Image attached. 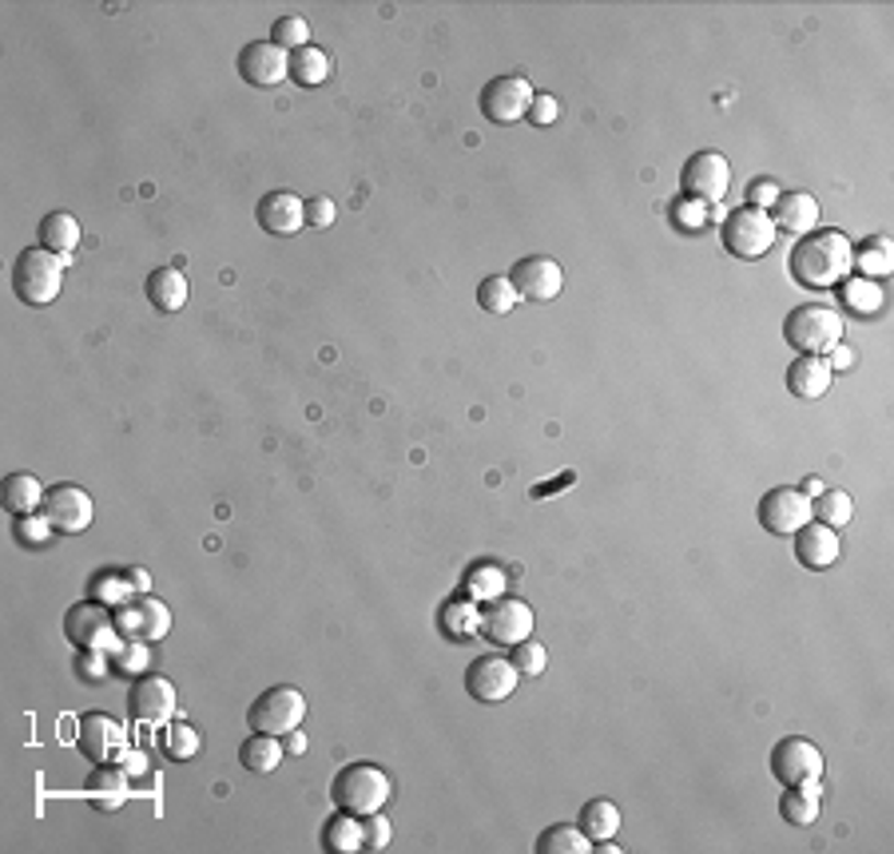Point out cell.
<instances>
[{
    "label": "cell",
    "instance_id": "cell-1",
    "mask_svg": "<svg viewBox=\"0 0 894 854\" xmlns=\"http://www.w3.org/2000/svg\"><path fill=\"white\" fill-rule=\"evenodd\" d=\"M855 270V243L843 231H811L791 251V275L811 290L839 287Z\"/></svg>",
    "mask_w": 894,
    "mask_h": 854
},
{
    "label": "cell",
    "instance_id": "cell-2",
    "mask_svg": "<svg viewBox=\"0 0 894 854\" xmlns=\"http://www.w3.org/2000/svg\"><path fill=\"white\" fill-rule=\"evenodd\" d=\"M65 267L68 258L53 255L48 246H24L16 263H12V290L24 307H53L65 290Z\"/></svg>",
    "mask_w": 894,
    "mask_h": 854
},
{
    "label": "cell",
    "instance_id": "cell-3",
    "mask_svg": "<svg viewBox=\"0 0 894 854\" xmlns=\"http://www.w3.org/2000/svg\"><path fill=\"white\" fill-rule=\"evenodd\" d=\"M390 790H394V783H390V775H386L382 768H374V763H351L346 771H339V780H334L331 787V799L339 811H351L358 815V819H366V815L374 811H386Z\"/></svg>",
    "mask_w": 894,
    "mask_h": 854
},
{
    "label": "cell",
    "instance_id": "cell-4",
    "mask_svg": "<svg viewBox=\"0 0 894 854\" xmlns=\"http://www.w3.org/2000/svg\"><path fill=\"white\" fill-rule=\"evenodd\" d=\"M843 334H847L843 314L839 310L823 307V302L795 307L788 319H783V338H788L799 354H820V358H827V354L843 342Z\"/></svg>",
    "mask_w": 894,
    "mask_h": 854
},
{
    "label": "cell",
    "instance_id": "cell-5",
    "mask_svg": "<svg viewBox=\"0 0 894 854\" xmlns=\"http://www.w3.org/2000/svg\"><path fill=\"white\" fill-rule=\"evenodd\" d=\"M65 636L80 651H107V656H116L128 644L112 609L100 604V600H80V604H72L65 612Z\"/></svg>",
    "mask_w": 894,
    "mask_h": 854
},
{
    "label": "cell",
    "instance_id": "cell-6",
    "mask_svg": "<svg viewBox=\"0 0 894 854\" xmlns=\"http://www.w3.org/2000/svg\"><path fill=\"white\" fill-rule=\"evenodd\" d=\"M302 716H307V695L298 692L295 683H275L259 695L255 704L247 707V724L251 731H263V736H287L295 727H302Z\"/></svg>",
    "mask_w": 894,
    "mask_h": 854
},
{
    "label": "cell",
    "instance_id": "cell-7",
    "mask_svg": "<svg viewBox=\"0 0 894 854\" xmlns=\"http://www.w3.org/2000/svg\"><path fill=\"white\" fill-rule=\"evenodd\" d=\"M779 231L764 207H735L724 219V246L735 258H764L776 246Z\"/></svg>",
    "mask_w": 894,
    "mask_h": 854
},
{
    "label": "cell",
    "instance_id": "cell-8",
    "mask_svg": "<svg viewBox=\"0 0 894 854\" xmlns=\"http://www.w3.org/2000/svg\"><path fill=\"white\" fill-rule=\"evenodd\" d=\"M532 84L525 76H493L490 84L481 88V116L490 124H517V119L529 116L532 107Z\"/></svg>",
    "mask_w": 894,
    "mask_h": 854
},
{
    "label": "cell",
    "instance_id": "cell-9",
    "mask_svg": "<svg viewBox=\"0 0 894 854\" xmlns=\"http://www.w3.org/2000/svg\"><path fill=\"white\" fill-rule=\"evenodd\" d=\"M684 195L696 204H720L732 187V163L720 151H696L680 171Z\"/></svg>",
    "mask_w": 894,
    "mask_h": 854
},
{
    "label": "cell",
    "instance_id": "cell-10",
    "mask_svg": "<svg viewBox=\"0 0 894 854\" xmlns=\"http://www.w3.org/2000/svg\"><path fill=\"white\" fill-rule=\"evenodd\" d=\"M823 751L803 736H788L779 739L771 748V775H776L783 787H795V783H815L823 780Z\"/></svg>",
    "mask_w": 894,
    "mask_h": 854
},
{
    "label": "cell",
    "instance_id": "cell-11",
    "mask_svg": "<svg viewBox=\"0 0 894 854\" xmlns=\"http://www.w3.org/2000/svg\"><path fill=\"white\" fill-rule=\"evenodd\" d=\"M522 672L513 668L509 656H478V660L466 668V692L478 700V704H505L517 688Z\"/></svg>",
    "mask_w": 894,
    "mask_h": 854
},
{
    "label": "cell",
    "instance_id": "cell-12",
    "mask_svg": "<svg viewBox=\"0 0 894 854\" xmlns=\"http://www.w3.org/2000/svg\"><path fill=\"white\" fill-rule=\"evenodd\" d=\"M76 748L84 751L96 768L119 763L124 751H128V731H124L119 719L104 716V712H88V716L80 719V731H76Z\"/></svg>",
    "mask_w": 894,
    "mask_h": 854
},
{
    "label": "cell",
    "instance_id": "cell-13",
    "mask_svg": "<svg viewBox=\"0 0 894 854\" xmlns=\"http://www.w3.org/2000/svg\"><path fill=\"white\" fill-rule=\"evenodd\" d=\"M44 517L53 521L56 533H84V529H92V521H96V501H92V493L80 489V485H56V489H48V497H44Z\"/></svg>",
    "mask_w": 894,
    "mask_h": 854
},
{
    "label": "cell",
    "instance_id": "cell-14",
    "mask_svg": "<svg viewBox=\"0 0 894 854\" xmlns=\"http://www.w3.org/2000/svg\"><path fill=\"white\" fill-rule=\"evenodd\" d=\"M807 521H815L811 512V497L795 489V485H779L759 501V524L776 536H795Z\"/></svg>",
    "mask_w": 894,
    "mask_h": 854
},
{
    "label": "cell",
    "instance_id": "cell-15",
    "mask_svg": "<svg viewBox=\"0 0 894 854\" xmlns=\"http://www.w3.org/2000/svg\"><path fill=\"white\" fill-rule=\"evenodd\" d=\"M532 609L525 604V600L517 597H501L490 604V612L481 616V636L490 644H497V648H513V644H522L532 636Z\"/></svg>",
    "mask_w": 894,
    "mask_h": 854
},
{
    "label": "cell",
    "instance_id": "cell-16",
    "mask_svg": "<svg viewBox=\"0 0 894 854\" xmlns=\"http://www.w3.org/2000/svg\"><path fill=\"white\" fill-rule=\"evenodd\" d=\"M180 712V695L168 676H144L131 683L128 692V716L136 724H168Z\"/></svg>",
    "mask_w": 894,
    "mask_h": 854
},
{
    "label": "cell",
    "instance_id": "cell-17",
    "mask_svg": "<svg viewBox=\"0 0 894 854\" xmlns=\"http://www.w3.org/2000/svg\"><path fill=\"white\" fill-rule=\"evenodd\" d=\"M509 282L517 287V295H522L525 302H553L564 290V270L557 258L529 255L522 258V263H513Z\"/></svg>",
    "mask_w": 894,
    "mask_h": 854
},
{
    "label": "cell",
    "instance_id": "cell-18",
    "mask_svg": "<svg viewBox=\"0 0 894 854\" xmlns=\"http://www.w3.org/2000/svg\"><path fill=\"white\" fill-rule=\"evenodd\" d=\"M239 76L251 88H278L283 80H290V53H283L271 41L247 44L239 53Z\"/></svg>",
    "mask_w": 894,
    "mask_h": 854
},
{
    "label": "cell",
    "instance_id": "cell-19",
    "mask_svg": "<svg viewBox=\"0 0 894 854\" xmlns=\"http://www.w3.org/2000/svg\"><path fill=\"white\" fill-rule=\"evenodd\" d=\"M119 632L128 636V641H163L171 632V609L168 604H160L156 597H136L131 604H124L116 616Z\"/></svg>",
    "mask_w": 894,
    "mask_h": 854
},
{
    "label": "cell",
    "instance_id": "cell-20",
    "mask_svg": "<svg viewBox=\"0 0 894 854\" xmlns=\"http://www.w3.org/2000/svg\"><path fill=\"white\" fill-rule=\"evenodd\" d=\"M255 219H259V227H263L266 235L290 239L295 231H302V227H307V204H302L295 192H271V195H263V199H259Z\"/></svg>",
    "mask_w": 894,
    "mask_h": 854
},
{
    "label": "cell",
    "instance_id": "cell-21",
    "mask_svg": "<svg viewBox=\"0 0 894 854\" xmlns=\"http://www.w3.org/2000/svg\"><path fill=\"white\" fill-rule=\"evenodd\" d=\"M771 223H776V231H788V235H811L815 227H820V215H823V207H820V199L815 195H807V192H783L776 199V207H771Z\"/></svg>",
    "mask_w": 894,
    "mask_h": 854
},
{
    "label": "cell",
    "instance_id": "cell-22",
    "mask_svg": "<svg viewBox=\"0 0 894 854\" xmlns=\"http://www.w3.org/2000/svg\"><path fill=\"white\" fill-rule=\"evenodd\" d=\"M839 529H830V524H820V521H807L803 529L795 533V556L803 568H815V573H823V568H830L835 561H839Z\"/></svg>",
    "mask_w": 894,
    "mask_h": 854
},
{
    "label": "cell",
    "instance_id": "cell-23",
    "mask_svg": "<svg viewBox=\"0 0 894 854\" xmlns=\"http://www.w3.org/2000/svg\"><path fill=\"white\" fill-rule=\"evenodd\" d=\"M830 366L827 358H820V354H799L795 362L788 366V390L795 397H823L830 390Z\"/></svg>",
    "mask_w": 894,
    "mask_h": 854
},
{
    "label": "cell",
    "instance_id": "cell-24",
    "mask_svg": "<svg viewBox=\"0 0 894 854\" xmlns=\"http://www.w3.org/2000/svg\"><path fill=\"white\" fill-rule=\"evenodd\" d=\"M187 295H192V282L180 267H160L148 275V302L163 314H175V310L187 307Z\"/></svg>",
    "mask_w": 894,
    "mask_h": 854
},
{
    "label": "cell",
    "instance_id": "cell-25",
    "mask_svg": "<svg viewBox=\"0 0 894 854\" xmlns=\"http://www.w3.org/2000/svg\"><path fill=\"white\" fill-rule=\"evenodd\" d=\"M823 811V780L815 783H795V787L783 790L779 799V815L791 822V827H811Z\"/></svg>",
    "mask_w": 894,
    "mask_h": 854
},
{
    "label": "cell",
    "instance_id": "cell-26",
    "mask_svg": "<svg viewBox=\"0 0 894 854\" xmlns=\"http://www.w3.org/2000/svg\"><path fill=\"white\" fill-rule=\"evenodd\" d=\"M44 497H48V489H44L33 473H9L4 485H0V501H4V509L9 512H16V517H33V512H41Z\"/></svg>",
    "mask_w": 894,
    "mask_h": 854
},
{
    "label": "cell",
    "instance_id": "cell-27",
    "mask_svg": "<svg viewBox=\"0 0 894 854\" xmlns=\"http://www.w3.org/2000/svg\"><path fill=\"white\" fill-rule=\"evenodd\" d=\"M41 246H48L53 255H60V258H68L80 246V223H76V215H68V211H48L41 219Z\"/></svg>",
    "mask_w": 894,
    "mask_h": 854
},
{
    "label": "cell",
    "instance_id": "cell-28",
    "mask_svg": "<svg viewBox=\"0 0 894 854\" xmlns=\"http://www.w3.org/2000/svg\"><path fill=\"white\" fill-rule=\"evenodd\" d=\"M283 755H287L283 739H278V736H263V731H251V739H247L243 748H239V763H243L251 775H271V771H278Z\"/></svg>",
    "mask_w": 894,
    "mask_h": 854
},
{
    "label": "cell",
    "instance_id": "cell-29",
    "mask_svg": "<svg viewBox=\"0 0 894 854\" xmlns=\"http://www.w3.org/2000/svg\"><path fill=\"white\" fill-rule=\"evenodd\" d=\"M363 819L351 811H339L326 819V827H322V846L331 854H354L363 851Z\"/></svg>",
    "mask_w": 894,
    "mask_h": 854
},
{
    "label": "cell",
    "instance_id": "cell-30",
    "mask_svg": "<svg viewBox=\"0 0 894 854\" xmlns=\"http://www.w3.org/2000/svg\"><path fill=\"white\" fill-rule=\"evenodd\" d=\"M576 827L593 839V846L608 843V839H617V831H620V807L612 799L585 803V811H581V822H576Z\"/></svg>",
    "mask_w": 894,
    "mask_h": 854
},
{
    "label": "cell",
    "instance_id": "cell-31",
    "mask_svg": "<svg viewBox=\"0 0 894 854\" xmlns=\"http://www.w3.org/2000/svg\"><path fill=\"white\" fill-rule=\"evenodd\" d=\"M290 80H295L298 88L326 84V80H331V56L322 53V48H314V44L290 53Z\"/></svg>",
    "mask_w": 894,
    "mask_h": 854
},
{
    "label": "cell",
    "instance_id": "cell-32",
    "mask_svg": "<svg viewBox=\"0 0 894 854\" xmlns=\"http://www.w3.org/2000/svg\"><path fill=\"white\" fill-rule=\"evenodd\" d=\"M596 851L593 839H588L576 822H557L537 839V854H588Z\"/></svg>",
    "mask_w": 894,
    "mask_h": 854
},
{
    "label": "cell",
    "instance_id": "cell-33",
    "mask_svg": "<svg viewBox=\"0 0 894 854\" xmlns=\"http://www.w3.org/2000/svg\"><path fill=\"white\" fill-rule=\"evenodd\" d=\"M839 299H843V307L855 310V314H879V310H883V290H879V282H874V278H862V275L843 278Z\"/></svg>",
    "mask_w": 894,
    "mask_h": 854
},
{
    "label": "cell",
    "instance_id": "cell-34",
    "mask_svg": "<svg viewBox=\"0 0 894 854\" xmlns=\"http://www.w3.org/2000/svg\"><path fill=\"white\" fill-rule=\"evenodd\" d=\"M160 748H163V755L175 759V763H187V759L199 755L203 739H199V731H195L192 724L168 719V727H163V736H160Z\"/></svg>",
    "mask_w": 894,
    "mask_h": 854
},
{
    "label": "cell",
    "instance_id": "cell-35",
    "mask_svg": "<svg viewBox=\"0 0 894 854\" xmlns=\"http://www.w3.org/2000/svg\"><path fill=\"white\" fill-rule=\"evenodd\" d=\"M855 267L862 270V278H883L894 270V243L883 235L867 239V243L855 251Z\"/></svg>",
    "mask_w": 894,
    "mask_h": 854
},
{
    "label": "cell",
    "instance_id": "cell-36",
    "mask_svg": "<svg viewBox=\"0 0 894 854\" xmlns=\"http://www.w3.org/2000/svg\"><path fill=\"white\" fill-rule=\"evenodd\" d=\"M811 512H815V521L820 524H830V529H843V524H851L855 517V501L847 489H823L815 501H811Z\"/></svg>",
    "mask_w": 894,
    "mask_h": 854
},
{
    "label": "cell",
    "instance_id": "cell-37",
    "mask_svg": "<svg viewBox=\"0 0 894 854\" xmlns=\"http://www.w3.org/2000/svg\"><path fill=\"white\" fill-rule=\"evenodd\" d=\"M505 588H509V580H505V573H501L497 565H478V568H469V577H466V597H469V600L493 604V600L505 597Z\"/></svg>",
    "mask_w": 894,
    "mask_h": 854
},
{
    "label": "cell",
    "instance_id": "cell-38",
    "mask_svg": "<svg viewBox=\"0 0 894 854\" xmlns=\"http://www.w3.org/2000/svg\"><path fill=\"white\" fill-rule=\"evenodd\" d=\"M442 628L454 636V641H466L473 632H481V612H478V600H449L442 609Z\"/></svg>",
    "mask_w": 894,
    "mask_h": 854
},
{
    "label": "cell",
    "instance_id": "cell-39",
    "mask_svg": "<svg viewBox=\"0 0 894 854\" xmlns=\"http://www.w3.org/2000/svg\"><path fill=\"white\" fill-rule=\"evenodd\" d=\"M478 302L481 310H490V314H509V310L522 302V295H517V287L509 282V275H493L478 287Z\"/></svg>",
    "mask_w": 894,
    "mask_h": 854
},
{
    "label": "cell",
    "instance_id": "cell-40",
    "mask_svg": "<svg viewBox=\"0 0 894 854\" xmlns=\"http://www.w3.org/2000/svg\"><path fill=\"white\" fill-rule=\"evenodd\" d=\"M92 588H96V600L107 604V609H124V604H131V597H136L128 573H100V577L92 580Z\"/></svg>",
    "mask_w": 894,
    "mask_h": 854
},
{
    "label": "cell",
    "instance_id": "cell-41",
    "mask_svg": "<svg viewBox=\"0 0 894 854\" xmlns=\"http://www.w3.org/2000/svg\"><path fill=\"white\" fill-rule=\"evenodd\" d=\"M88 790H92L96 799H104L107 807H119V803H124V795H128V775H124V771H116L112 763H104V768H96V775H92Z\"/></svg>",
    "mask_w": 894,
    "mask_h": 854
},
{
    "label": "cell",
    "instance_id": "cell-42",
    "mask_svg": "<svg viewBox=\"0 0 894 854\" xmlns=\"http://www.w3.org/2000/svg\"><path fill=\"white\" fill-rule=\"evenodd\" d=\"M271 44H278L283 53H298L310 44V24L307 16H278L275 28H271Z\"/></svg>",
    "mask_w": 894,
    "mask_h": 854
},
{
    "label": "cell",
    "instance_id": "cell-43",
    "mask_svg": "<svg viewBox=\"0 0 894 854\" xmlns=\"http://www.w3.org/2000/svg\"><path fill=\"white\" fill-rule=\"evenodd\" d=\"M509 660L522 676H541L545 668H549V651H545V644H537V641H522V644H513Z\"/></svg>",
    "mask_w": 894,
    "mask_h": 854
},
{
    "label": "cell",
    "instance_id": "cell-44",
    "mask_svg": "<svg viewBox=\"0 0 894 854\" xmlns=\"http://www.w3.org/2000/svg\"><path fill=\"white\" fill-rule=\"evenodd\" d=\"M112 663H116V672H124V676L148 672V663H151L148 641H128L124 648L116 651V656H112Z\"/></svg>",
    "mask_w": 894,
    "mask_h": 854
},
{
    "label": "cell",
    "instance_id": "cell-45",
    "mask_svg": "<svg viewBox=\"0 0 894 854\" xmlns=\"http://www.w3.org/2000/svg\"><path fill=\"white\" fill-rule=\"evenodd\" d=\"M390 819H386L382 811H374V815H366L363 819V851H386V846H390Z\"/></svg>",
    "mask_w": 894,
    "mask_h": 854
},
{
    "label": "cell",
    "instance_id": "cell-46",
    "mask_svg": "<svg viewBox=\"0 0 894 854\" xmlns=\"http://www.w3.org/2000/svg\"><path fill=\"white\" fill-rule=\"evenodd\" d=\"M56 529H53V521L48 517H21V524H16V536H21L24 545H44L48 536H53Z\"/></svg>",
    "mask_w": 894,
    "mask_h": 854
},
{
    "label": "cell",
    "instance_id": "cell-47",
    "mask_svg": "<svg viewBox=\"0 0 894 854\" xmlns=\"http://www.w3.org/2000/svg\"><path fill=\"white\" fill-rule=\"evenodd\" d=\"M76 672H80V680L84 683H100L107 676V651H80Z\"/></svg>",
    "mask_w": 894,
    "mask_h": 854
},
{
    "label": "cell",
    "instance_id": "cell-48",
    "mask_svg": "<svg viewBox=\"0 0 894 854\" xmlns=\"http://www.w3.org/2000/svg\"><path fill=\"white\" fill-rule=\"evenodd\" d=\"M779 195H783V192H779V187H776L771 180H767V175H764V180H752V183H747V207H764V211H771Z\"/></svg>",
    "mask_w": 894,
    "mask_h": 854
},
{
    "label": "cell",
    "instance_id": "cell-49",
    "mask_svg": "<svg viewBox=\"0 0 894 854\" xmlns=\"http://www.w3.org/2000/svg\"><path fill=\"white\" fill-rule=\"evenodd\" d=\"M557 116H561V104H557V96H532V107L529 116L537 128H549V124H557Z\"/></svg>",
    "mask_w": 894,
    "mask_h": 854
},
{
    "label": "cell",
    "instance_id": "cell-50",
    "mask_svg": "<svg viewBox=\"0 0 894 854\" xmlns=\"http://www.w3.org/2000/svg\"><path fill=\"white\" fill-rule=\"evenodd\" d=\"M676 223H680L684 231H696V227L708 223V207L696 204V199H684V204H676Z\"/></svg>",
    "mask_w": 894,
    "mask_h": 854
},
{
    "label": "cell",
    "instance_id": "cell-51",
    "mask_svg": "<svg viewBox=\"0 0 894 854\" xmlns=\"http://www.w3.org/2000/svg\"><path fill=\"white\" fill-rule=\"evenodd\" d=\"M307 223L310 227H331L334 223V204H331V199H310V204H307Z\"/></svg>",
    "mask_w": 894,
    "mask_h": 854
},
{
    "label": "cell",
    "instance_id": "cell-52",
    "mask_svg": "<svg viewBox=\"0 0 894 854\" xmlns=\"http://www.w3.org/2000/svg\"><path fill=\"white\" fill-rule=\"evenodd\" d=\"M827 366H830V374H847V370L855 366V350L839 342V346H835V350L827 354Z\"/></svg>",
    "mask_w": 894,
    "mask_h": 854
},
{
    "label": "cell",
    "instance_id": "cell-53",
    "mask_svg": "<svg viewBox=\"0 0 894 854\" xmlns=\"http://www.w3.org/2000/svg\"><path fill=\"white\" fill-rule=\"evenodd\" d=\"M119 763H124L119 771H124L128 780H131V775H148V759H144V751H136V748L124 751V759H119Z\"/></svg>",
    "mask_w": 894,
    "mask_h": 854
},
{
    "label": "cell",
    "instance_id": "cell-54",
    "mask_svg": "<svg viewBox=\"0 0 894 854\" xmlns=\"http://www.w3.org/2000/svg\"><path fill=\"white\" fill-rule=\"evenodd\" d=\"M283 748H287L290 755H307V736H302V727H295V731L283 736Z\"/></svg>",
    "mask_w": 894,
    "mask_h": 854
},
{
    "label": "cell",
    "instance_id": "cell-55",
    "mask_svg": "<svg viewBox=\"0 0 894 854\" xmlns=\"http://www.w3.org/2000/svg\"><path fill=\"white\" fill-rule=\"evenodd\" d=\"M128 580H131V588H136V597H148L151 577L144 573V568H128Z\"/></svg>",
    "mask_w": 894,
    "mask_h": 854
},
{
    "label": "cell",
    "instance_id": "cell-56",
    "mask_svg": "<svg viewBox=\"0 0 894 854\" xmlns=\"http://www.w3.org/2000/svg\"><path fill=\"white\" fill-rule=\"evenodd\" d=\"M823 489H827V485H823L820 477H807V481H803V489H799V493H803V497H811V501H815V497H820Z\"/></svg>",
    "mask_w": 894,
    "mask_h": 854
}]
</instances>
